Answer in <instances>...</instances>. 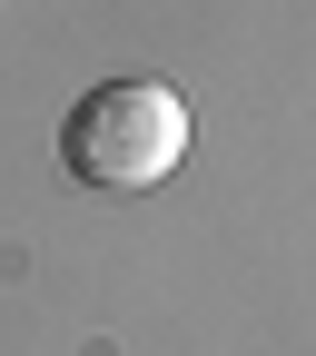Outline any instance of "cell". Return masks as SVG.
<instances>
[{
	"label": "cell",
	"mask_w": 316,
	"mask_h": 356,
	"mask_svg": "<svg viewBox=\"0 0 316 356\" xmlns=\"http://www.w3.org/2000/svg\"><path fill=\"white\" fill-rule=\"evenodd\" d=\"M188 159V99L158 79H99L60 119V168L99 198H139Z\"/></svg>",
	"instance_id": "cell-1"
}]
</instances>
